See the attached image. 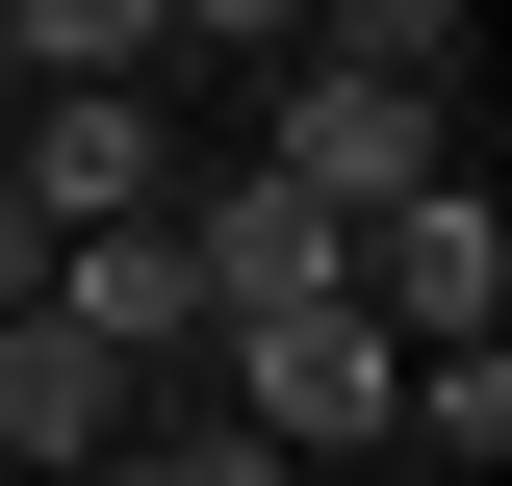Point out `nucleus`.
<instances>
[{"instance_id":"nucleus-1","label":"nucleus","mask_w":512,"mask_h":486,"mask_svg":"<svg viewBox=\"0 0 512 486\" xmlns=\"http://www.w3.org/2000/svg\"><path fill=\"white\" fill-rule=\"evenodd\" d=\"M0 205H26V231H154V205H180V128L128 103V77H26V128H0Z\"/></svg>"},{"instance_id":"nucleus-2","label":"nucleus","mask_w":512,"mask_h":486,"mask_svg":"<svg viewBox=\"0 0 512 486\" xmlns=\"http://www.w3.org/2000/svg\"><path fill=\"white\" fill-rule=\"evenodd\" d=\"M256 180H308L333 231H359V205H410V180H461V154H436V77H333V52H282V103H256Z\"/></svg>"},{"instance_id":"nucleus-3","label":"nucleus","mask_w":512,"mask_h":486,"mask_svg":"<svg viewBox=\"0 0 512 486\" xmlns=\"http://www.w3.org/2000/svg\"><path fill=\"white\" fill-rule=\"evenodd\" d=\"M384 333V359H461V333H487L512 307V231H487V180H410V205H359V282H333Z\"/></svg>"},{"instance_id":"nucleus-4","label":"nucleus","mask_w":512,"mask_h":486,"mask_svg":"<svg viewBox=\"0 0 512 486\" xmlns=\"http://www.w3.org/2000/svg\"><path fill=\"white\" fill-rule=\"evenodd\" d=\"M180 282H205V333H256V307H333V282H359V231H333L308 180H256V154H231V180L180 205Z\"/></svg>"},{"instance_id":"nucleus-5","label":"nucleus","mask_w":512,"mask_h":486,"mask_svg":"<svg viewBox=\"0 0 512 486\" xmlns=\"http://www.w3.org/2000/svg\"><path fill=\"white\" fill-rule=\"evenodd\" d=\"M231 410L282 435V461H333V435H384V410H410V359H384L359 307H256V333H231Z\"/></svg>"},{"instance_id":"nucleus-6","label":"nucleus","mask_w":512,"mask_h":486,"mask_svg":"<svg viewBox=\"0 0 512 486\" xmlns=\"http://www.w3.org/2000/svg\"><path fill=\"white\" fill-rule=\"evenodd\" d=\"M0 461H26V486H52V461H128V359H103V333L0 307Z\"/></svg>"},{"instance_id":"nucleus-7","label":"nucleus","mask_w":512,"mask_h":486,"mask_svg":"<svg viewBox=\"0 0 512 486\" xmlns=\"http://www.w3.org/2000/svg\"><path fill=\"white\" fill-rule=\"evenodd\" d=\"M52 333H103V359H180V333H205L180 205H154V231H52Z\"/></svg>"},{"instance_id":"nucleus-8","label":"nucleus","mask_w":512,"mask_h":486,"mask_svg":"<svg viewBox=\"0 0 512 486\" xmlns=\"http://www.w3.org/2000/svg\"><path fill=\"white\" fill-rule=\"evenodd\" d=\"M180 26L154 0H0V77H154Z\"/></svg>"},{"instance_id":"nucleus-9","label":"nucleus","mask_w":512,"mask_h":486,"mask_svg":"<svg viewBox=\"0 0 512 486\" xmlns=\"http://www.w3.org/2000/svg\"><path fill=\"white\" fill-rule=\"evenodd\" d=\"M308 52H333V77H436V52H461V0H308Z\"/></svg>"},{"instance_id":"nucleus-10","label":"nucleus","mask_w":512,"mask_h":486,"mask_svg":"<svg viewBox=\"0 0 512 486\" xmlns=\"http://www.w3.org/2000/svg\"><path fill=\"white\" fill-rule=\"evenodd\" d=\"M128 486H308V461H282V435H256V410H180V435H154V461H128Z\"/></svg>"},{"instance_id":"nucleus-11","label":"nucleus","mask_w":512,"mask_h":486,"mask_svg":"<svg viewBox=\"0 0 512 486\" xmlns=\"http://www.w3.org/2000/svg\"><path fill=\"white\" fill-rule=\"evenodd\" d=\"M154 26H205V52H308V0H154Z\"/></svg>"},{"instance_id":"nucleus-12","label":"nucleus","mask_w":512,"mask_h":486,"mask_svg":"<svg viewBox=\"0 0 512 486\" xmlns=\"http://www.w3.org/2000/svg\"><path fill=\"white\" fill-rule=\"evenodd\" d=\"M0 307H52V231H26V205H0Z\"/></svg>"},{"instance_id":"nucleus-13","label":"nucleus","mask_w":512,"mask_h":486,"mask_svg":"<svg viewBox=\"0 0 512 486\" xmlns=\"http://www.w3.org/2000/svg\"><path fill=\"white\" fill-rule=\"evenodd\" d=\"M52 486H128V461H52Z\"/></svg>"},{"instance_id":"nucleus-14","label":"nucleus","mask_w":512,"mask_h":486,"mask_svg":"<svg viewBox=\"0 0 512 486\" xmlns=\"http://www.w3.org/2000/svg\"><path fill=\"white\" fill-rule=\"evenodd\" d=\"M0 103H26V77H0Z\"/></svg>"}]
</instances>
